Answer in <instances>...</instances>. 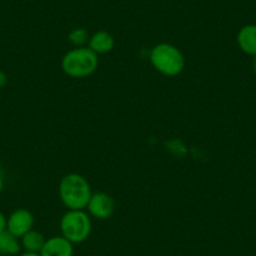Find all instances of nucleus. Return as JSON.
Segmentation results:
<instances>
[{
    "instance_id": "14",
    "label": "nucleus",
    "mask_w": 256,
    "mask_h": 256,
    "mask_svg": "<svg viewBox=\"0 0 256 256\" xmlns=\"http://www.w3.org/2000/svg\"><path fill=\"white\" fill-rule=\"evenodd\" d=\"M6 84H8V74L3 70H0V90L6 87Z\"/></svg>"
},
{
    "instance_id": "10",
    "label": "nucleus",
    "mask_w": 256,
    "mask_h": 256,
    "mask_svg": "<svg viewBox=\"0 0 256 256\" xmlns=\"http://www.w3.org/2000/svg\"><path fill=\"white\" fill-rule=\"evenodd\" d=\"M22 244L16 236L6 230L0 234V255L16 256L20 254Z\"/></svg>"
},
{
    "instance_id": "16",
    "label": "nucleus",
    "mask_w": 256,
    "mask_h": 256,
    "mask_svg": "<svg viewBox=\"0 0 256 256\" xmlns=\"http://www.w3.org/2000/svg\"><path fill=\"white\" fill-rule=\"evenodd\" d=\"M4 186H6V184H4V178H3V176H2V174H0V194H2V192H3Z\"/></svg>"
},
{
    "instance_id": "3",
    "label": "nucleus",
    "mask_w": 256,
    "mask_h": 256,
    "mask_svg": "<svg viewBox=\"0 0 256 256\" xmlns=\"http://www.w3.org/2000/svg\"><path fill=\"white\" fill-rule=\"evenodd\" d=\"M100 67V58L88 46L74 48L62 59V70L68 77L80 80L90 77Z\"/></svg>"
},
{
    "instance_id": "12",
    "label": "nucleus",
    "mask_w": 256,
    "mask_h": 256,
    "mask_svg": "<svg viewBox=\"0 0 256 256\" xmlns=\"http://www.w3.org/2000/svg\"><path fill=\"white\" fill-rule=\"evenodd\" d=\"M90 39V34L84 28H76L68 34V40L76 48H84L88 46Z\"/></svg>"
},
{
    "instance_id": "9",
    "label": "nucleus",
    "mask_w": 256,
    "mask_h": 256,
    "mask_svg": "<svg viewBox=\"0 0 256 256\" xmlns=\"http://www.w3.org/2000/svg\"><path fill=\"white\" fill-rule=\"evenodd\" d=\"M238 48L248 56H256V24L242 26L238 34Z\"/></svg>"
},
{
    "instance_id": "4",
    "label": "nucleus",
    "mask_w": 256,
    "mask_h": 256,
    "mask_svg": "<svg viewBox=\"0 0 256 256\" xmlns=\"http://www.w3.org/2000/svg\"><path fill=\"white\" fill-rule=\"evenodd\" d=\"M92 220L86 210H68L60 218L62 236L77 245L83 244L92 234Z\"/></svg>"
},
{
    "instance_id": "7",
    "label": "nucleus",
    "mask_w": 256,
    "mask_h": 256,
    "mask_svg": "<svg viewBox=\"0 0 256 256\" xmlns=\"http://www.w3.org/2000/svg\"><path fill=\"white\" fill-rule=\"evenodd\" d=\"M74 255V245L63 236H53L46 238L40 256H73Z\"/></svg>"
},
{
    "instance_id": "5",
    "label": "nucleus",
    "mask_w": 256,
    "mask_h": 256,
    "mask_svg": "<svg viewBox=\"0 0 256 256\" xmlns=\"http://www.w3.org/2000/svg\"><path fill=\"white\" fill-rule=\"evenodd\" d=\"M90 216L97 220H108L113 216L116 210V202L112 196L106 192H96L90 198L87 208Z\"/></svg>"
},
{
    "instance_id": "1",
    "label": "nucleus",
    "mask_w": 256,
    "mask_h": 256,
    "mask_svg": "<svg viewBox=\"0 0 256 256\" xmlns=\"http://www.w3.org/2000/svg\"><path fill=\"white\" fill-rule=\"evenodd\" d=\"M59 198L68 210H86L93 192L90 182L80 174H68L60 180Z\"/></svg>"
},
{
    "instance_id": "6",
    "label": "nucleus",
    "mask_w": 256,
    "mask_h": 256,
    "mask_svg": "<svg viewBox=\"0 0 256 256\" xmlns=\"http://www.w3.org/2000/svg\"><path fill=\"white\" fill-rule=\"evenodd\" d=\"M36 218L34 215L26 208H18L13 211L6 220V230L18 238H23L26 234L34 228Z\"/></svg>"
},
{
    "instance_id": "15",
    "label": "nucleus",
    "mask_w": 256,
    "mask_h": 256,
    "mask_svg": "<svg viewBox=\"0 0 256 256\" xmlns=\"http://www.w3.org/2000/svg\"><path fill=\"white\" fill-rule=\"evenodd\" d=\"M19 256H40V254L38 252H28V251H26L24 254H20Z\"/></svg>"
},
{
    "instance_id": "8",
    "label": "nucleus",
    "mask_w": 256,
    "mask_h": 256,
    "mask_svg": "<svg viewBox=\"0 0 256 256\" xmlns=\"http://www.w3.org/2000/svg\"><path fill=\"white\" fill-rule=\"evenodd\" d=\"M114 36L106 30L96 32L93 36H90V43H88V48L94 52L97 56L110 53L114 49Z\"/></svg>"
},
{
    "instance_id": "13",
    "label": "nucleus",
    "mask_w": 256,
    "mask_h": 256,
    "mask_svg": "<svg viewBox=\"0 0 256 256\" xmlns=\"http://www.w3.org/2000/svg\"><path fill=\"white\" fill-rule=\"evenodd\" d=\"M6 220H8V218L0 211V234L6 230Z\"/></svg>"
},
{
    "instance_id": "2",
    "label": "nucleus",
    "mask_w": 256,
    "mask_h": 256,
    "mask_svg": "<svg viewBox=\"0 0 256 256\" xmlns=\"http://www.w3.org/2000/svg\"><path fill=\"white\" fill-rule=\"evenodd\" d=\"M150 62L160 74L168 78L180 76L186 67V59L182 52L168 43L154 46L150 54Z\"/></svg>"
},
{
    "instance_id": "17",
    "label": "nucleus",
    "mask_w": 256,
    "mask_h": 256,
    "mask_svg": "<svg viewBox=\"0 0 256 256\" xmlns=\"http://www.w3.org/2000/svg\"><path fill=\"white\" fill-rule=\"evenodd\" d=\"M252 70H254V73L256 74V56H254L252 59Z\"/></svg>"
},
{
    "instance_id": "11",
    "label": "nucleus",
    "mask_w": 256,
    "mask_h": 256,
    "mask_svg": "<svg viewBox=\"0 0 256 256\" xmlns=\"http://www.w3.org/2000/svg\"><path fill=\"white\" fill-rule=\"evenodd\" d=\"M46 241V238H44L43 234L33 228V230L29 231L28 234H26V235L20 238L22 248H24V250L28 251V252L40 254Z\"/></svg>"
}]
</instances>
